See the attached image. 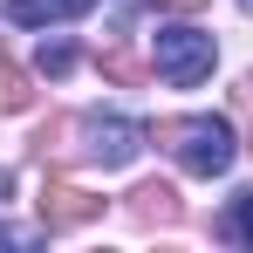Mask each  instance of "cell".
<instances>
[{
	"instance_id": "6",
	"label": "cell",
	"mask_w": 253,
	"mask_h": 253,
	"mask_svg": "<svg viewBox=\"0 0 253 253\" xmlns=\"http://www.w3.org/2000/svg\"><path fill=\"white\" fill-rule=\"evenodd\" d=\"M130 212H137L144 226H165V219H178V192H171V185H137V192H130Z\"/></svg>"
},
{
	"instance_id": "12",
	"label": "cell",
	"mask_w": 253,
	"mask_h": 253,
	"mask_svg": "<svg viewBox=\"0 0 253 253\" xmlns=\"http://www.w3.org/2000/svg\"><path fill=\"white\" fill-rule=\"evenodd\" d=\"M247 7H253V0H247Z\"/></svg>"
},
{
	"instance_id": "9",
	"label": "cell",
	"mask_w": 253,
	"mask_h": 253,
	"mask_svg": "<svg viewBox=\"0 0 253 253\" xmlns=\"http://www.w3.org/2000/svg\"><path fill=\"white\" fill-rule=\"evenodd\" d=\"M69 69H76V48H42V76H69Z\"/></svg>"
},
{
	"instance_id": "5",
	"label": "cell",
	"mask_w": 253,
	"mask_h": 253,
	"mask_svg": "<svg viewBox=\"0 0 253 253\" xmlns=\"http://www.w3.org/2000/svg\"><path fill=\"white\" fill-rule=\"evenodd\" d=\"M96 0H7V21H21V28H48V21H69V14H83Z\"/></svg>"
},
{
	"instance_id": "8",
	"label": "cell",
	"mask_w": 253,
	"mask_h": 253,
	"mask_svg": "<svg viewBox=\"0 0 253 253\" xmlns=\"http://www.w3.org/2000/svg\"><path fill=\"white\" fill-rule=\"evenodd\" d=\"M226 233L253 247V192H240V199H233V219H226Z\"/></svg>"
},
{
	"instance_id": "1",
	"label": "cell",
	"mask_w": 253,
	"mask_h": 253,
	"mask_svg": "<svg viewBox=\"0 0 253 253\" xmlns=\"http://www.w3.org/2000/svg\"><path fill=\"white\" fill-rule=\"evenodd\" d=\"M158 144H165L192 178L233 171V124H226V117H178V124H158Z\"/></svg>"
},
{
	"instance_id": "4",
	"label": "cell",
	"mask_w": 253,
	"mask_h": 253,
	"mask_svg": "<svg viewBox=\"0 0 253 253\" xmlns=\"http://www.w3.org/2000/svg\"><path fill=\"white\" fill-rule=\"evenodd\" d=\"M96 212H103V199H96L89 185H76V178H48V185H42V226H48V233L89 226Z\"/></svg>"
},
{
	"instance_id": "2",
	"label": "cell",
	"mask_w": 253,
	"mask_h": 253,
	"mask_svg": "<svg viewBox=\"0 0 253 253\" xmlns=\"http://www.w3.org/2000/svg\"><path fill=\"white\" fill-rule=\"evenodd\" d=\"M212 62H219V48H212L206 28H158V76H165L171 89L206 83Z\"/></svg>"
},
{
	"instance_id": "10",
	"label": "cell",
	"mask_w": 253,
	"mask_h": 253,
	"mask_svg": "<svg viewBox=\"0 0 253 253\" xmlns=\"http://www.w3.org/2000/svg\"><path fill=\"white\" fill-rule=\"evenodd\" d=\"M103 69H110L117 83H137V55H124V48H110V55H103Z\"/></svg>"
},
{
	"instance_id": "11",
	"label": "cell",
	"mask_w": 253,
	"mask_h": 253,
	"mask_svg": "<svg viewBox=\"0 0 253 253\" xmlns=\"http://www.w3.org/2000/svg\"><path fill=\"white\" fill-rule=\"evenodd\" d=\"M165 7H206V0H165Z\"/></svg>"
},
{
	"instance_id": "3",
	"label": "cell",
	"mask_w": 253,
	"mask_h": 253,
	"mask_svg": "<svg viewBox=\"0 0 253 253\" xmlns=\"http://www.w3.org/2000/svg\"><path fill=\"white\" fill-rule=\"evenodd\" d=\"M83 151L89 165H103V171H117V165H130L137 151H144V124H130V117H89L83 124Z\"/></svg>"
},
{
	"instance_id": "7",
	"label": "cell",
	"mask_w": 253,
	"mask_h": 253,
	"mask_svg": "<svg viewBox=\"0 0 253 253\" xmlns=\"http://www.w3.org/2000/svg\"><path fill=\"white\" fill-rule=\"evenodd\" d=\"M0 103H7V110H28V103H35V83H28V69H21L14 55H0Z\"/></svg>"
}]
</instances>
